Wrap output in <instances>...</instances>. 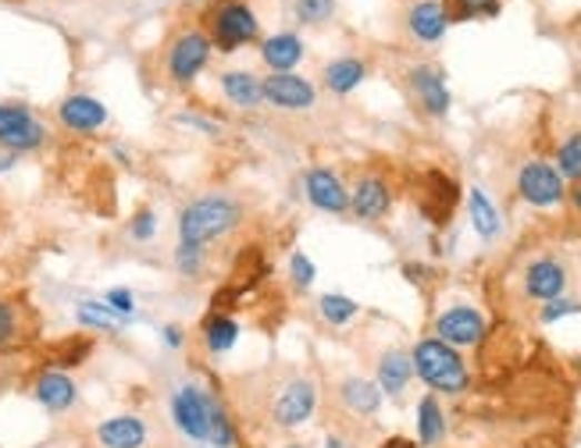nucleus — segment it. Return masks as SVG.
Here are the masks:
<instances>
[{"label":"nucleus","instance_id":"c756f323","mask_svg":"<svg viewBox=\"0 0 581 448\" xmlns=\"http://www.w3.org/2000/svg\"><path fill=\"white\" fill-rule=\"evenodd\" d=\"M450 22H478V19H495L503 11V0H442Z\"/></svg>","mask_w":581,"mask_h":448},{"label":"nucleus","instance_id":"2eb2a0df","mask_svg":"<svg viewBox=\"0 0 581 448\" xmlns=\"http://www.w3.org/2000/svg\"><path fill=\"white\" fill-rule=\"evenodd\" d=\"M111 111L108 103L93 93H68L58 103V125L72 135H93L100 129H108Z\"/></svg>","mask_w":581,"mask_h":448},{"label":"nucleus","instance_id":"58836bf2","mask_svg":"<svg viewBox=\"0 0 581 448\" xmlns=\"http://www.w3.org/2000/svg\"><path fill=\"white\" fill-rule=\"evenodd\" d=\"M161 342H164V346L172 349V353H182L186 342H190V335H186L182 324H164V327H161Z\"/></svg>","mask_w":581,"mask_h":448},{"label":"nucleus","instance_id":"a211bd4d","mask_svg":"<svg viewBox=\"0 0 581 448\" xmlns=\"http://www.w3.org/2000/svg\"><path fill=\"white\" fill-rule=\"evenodd\" d=\"M335 399H339V406H343V409L350 413V417L371 420V417H379V413H382L385 395H382L379 381H371V377H364V374H347V377H339Z\"/></svg>","mask_w":581,"mask_h":448},{"label":"nucleus","instance_id":"5701e85b","mask_svg":"<svg viewBox=\"0 0 581 448\" xmlns=\"http://www.w3.org/2000/svg\"><path fill=\"white\" fill-rule=\"evenodd\" d=\"M368 61L357 58V54H343V58H332L329 64L321 68V85L329 90L332 96H350L353 90H361V82L368 79Z\"/></svg>","mask_w":581,"mask_h":448},{"label":"nucleus","instance_id":"412c9836","mask_svg":"<svg viewBox=\"0 0 581 448\" xmlns=\"http://www.w3.org/2000/svg\"><path fill=\"white\" fill-rule=\"evenodd\" d=\"M403 26H407L410 40L414 43L432 47V43H439L442 37H447L453 22H450L447 8H442V0H418V4L407 11Z\"/></svg>","mask_w":581,"mask_h":448},{"label":"nucleus","instance_id":"bb28decb","mask_svg":"<svg viewBox=\"0 0 581 448\" xmlns=\"http://www.w3.org/2000/svg\"><path fill=\"white\" fill-rule=\"evenodd\" d=\"M468 214H471V228H474L478 238H485V243L500 238L503 217H500V211H495V203L489 200V193H485L482 185H471L468 189Z\"/></svg>","mask_w":581,"mask_h":448},{"label":"nucleus","instance_id":"9d476101","mask_svg":"<svg viewBox=\"0 0 581 448\" xmlns=\"http://www.w3.org/2000/svg\"><path fill=\"white\" fill-rule=\"evenodd\" d=\"M264 108L279 114H307L318 108V85L300 72H268L264 75Z\"/></svg>","mask_w":581,"mask_h":448},{"label":"nucleus","instance_id":"ddd939ff","mask_svg":"<svg viewBox=\"0 0 581 448\" xmlns=\"http://www.w3.org/2000/svg\"><path fill=\"white\" fill-rule=\"evenodd\" d=\"M303 196L321 214H332V217L350 214V185L343 182L339 171L324 167V164H314L303 175Z\"/></svg>","mask_w":581,"mask_h":448},{"label":"nucleus","instance_id":"f3484780","mask_svg":"<svg viewBox=\"0 0 581 448\" xmlns=\"http://www.w3.org/2000/svg\"><path fill=\"white\" fill-rule=\"evenodd\" d=\"M97 448H147L150 445V424L140 413H114L93 427Z\"/></svg>","mask_w":581,"mask_h":448},{"label":"nucleus","instance_id":"37998d69","mask_svg":"<svg viewBox=\"0 0 581 448\" xmlns=\"http://www.w3.org/2000/svg\"><path fill=\"white\" fill-rule=\"evenodd\" d=\"M568 200H571V206L581 214V182L578 185H571V193H568Z\"/></svg>","mask_w":581,"mask_h":448},{"label":"nucleus","instance_id":"f03ea898","mask_svg":"<svg viewBox=\"0 0 581 448\" xmlns=\"http://www.w3.org/2000/svg\"><path fill=\"white\" fill-rule=\"evenodd\" d=\"M410 364H414V377L432 388L435 395H450V399H460L468 388H471V367L468 359L460 356V349L439 342L435 335L414 342L410 349Z\"/></svg>","mask_w":581,"mask_h":448},{"label":"nucleus","instance_id":"39448f33","mask_svg":"<svg viewBox=\"0 0 581 448\" xmlns=\"http://www.w3.org/2000/svg\"><path fill=\"white\" fill-rule=\"evenodd\" d=\"M214 47L203 29H179L164 47V79L176 90H190V85L203 75V68L211 64Z\"/></svg>","mask_w":581,"mask_h":448},{"label":"nucleus","instance_id":"c03bdc74","mask_svg":"<svg viewBox=\"0 0 581 448\" xmlns=\"http://www.w3.org/2000/svg\"><path fill=\"white\" fill-rule=\"evenodd\" d=\"M324 448H343V438H335V435H329V441H324Z\"/></svg>","mask_w":581,"mask_h":448},{"label":"nucleus","instance_id":"ea45409f","mask_svg":"<svg viewBox=\"0 0 581 448\" xmlns=\"http://www.w3.org/2000/svg\"><path fill=\"white\" fill-rule=\"evenodd\" d=\"M176 122L186 125V129H197L200 135H221V125L211 122V118H200V114H179Z\"/></svg>","mask_w":581,"mask_h":448},{"label":"nucleus","instance_id":"4be33fe9","mask_svg":"<svg viewBox=\"0 0 581 448\" xmlns=\"http://www.w3.org/2000/svg\"><path fill=\"white\" fill-rule=\"evenodd\" d=\"M414 430H418V448H439L450 435V417L447 409H442L439 395L435 391H424L418 399V409H414Z\"/></svg>","mask_w":581,"mask_h":448},{"label":"nucleus","instance_id":"79ce46f5","mask_svg":"<svg viewBox=\"0 0 581 448\" xmlns=\"http://www.w3.org/2000/svg\"><path fill=\"white\" fill-rule=\"evenodd\" d=\"M379 448H418V441H414V438H403V435H392V438H385Z\"/></svg>","mask_w":581,"mask_h":448},{"label":"nucleus","instance_id":"6e6552de","mask_svg":"<svg viewBox=\"0 0 581 448\" xmlns=\"http://www.w3.org/2000/svg\"><path fill=\"white\" fill-rule=\"evenodd\" d=\"M518 196L521 203L535 206V211H553V206L568 203V182L560 179V171L553 167V161L532 157L518 167Z\"/></svg>","mask_w":581,"mask_h":448},{"label":"nucleus","instance_id":"393cba45","mask_svg":"<svg viewBox=\"0 0 581 448\" xmlns=\"http://www.w3.org/2000/svg\"><path fill=\"white\" fill-rule=\"evenodd\" d=\"M239 335H243V327L232 314H218L211 309L208 317H203V327H200V342L208 356H229L236 346H239Z\"/></svg>","mask_w":581,"mask_h":448},{"label":"nucleus","instance_id":"aec40b11","mask_svg":"<svg viewBox=\"0 0 581 448\" xmlns=\"http://www.w3.org/2000/svg\"><path fill=\"white\" fill-rule=\"evenodd\" d=\"M374 381H379L385 399H403V391L414 381V364H410V349L389 346L374 359Z\"/></svg>","mask_w":581,"mask_h":448},{"label":"nucleus","instance_id":"4c0bfd02","mask_svg":"<svg viewBox=\"0 0 581 448\" xmlns=\"http://www.w3.org/2000/svg\"><path fill=\"white\" fill-rule=\"evenodd\" d=\"M574 314H581V303H578V299H568V296L550 299V303L539 306V320H542V324H557V320H563V317H574Z\"/></svg>","mask_w":581,"mask_h":448},{"label":"nucleus","instance_id":"72a5a7b5","mask_svg":"<svg viewBox=\"0 0 581 448\" xmlns=\"http://www.w3.org/2000/svg\"><path fill=\"white\" fill-rule=\"evenodd\" d=\"M286 271H289V285H293L297 292H311L314 282H318V267H314V261H311V256H307L303 250L289 253Z\"/></svg>","mask_w":581,"mask_h":448},{"label":"nucleus","instance_id":"a878e982","mask_svg":"<svg viewBox=\"0 0 581 448\" xmlns=\"http://www.w3.org/2000/svg\"><path fill=\"white\" fill-rule=\"evenodd\" d=\"M76 324L82 332H93V335H122L129 320H122L104 299H82L76 303Z\"/></svg>","mask_w":581,"mask_h":448},{"label":"nucleus","instance_id":"20e7f679","mask_svg":"<svg viewBox=\"0 0 581 448\" xmlns=\"http://www.w3.org/2000/svg\"><path fill=\"white\" fill-rule=\"evenodd\" d=\"M321 403L318 381L307 374H289L282 381L271 388V399L264 406V417L276 430H300L314 420Z\"/></svg>","mask_w":581,"mask_h":448},{"label":"nucleus","instance_id":"f8f14e48","mask_svg":"<svg viewBox=\"0 0 581 448\" xmlns=\"http://www.w3.org/2000/svg\"><path fill=\"white\" fill-rule=\"evenodd\" d=\"M407 93L424 118H447L453 108V93L447 85V72L439 64H414L407 72Z\"/></svg>","mask_w":581,"mask_h":448},{"label":"nucleus","instance_id":"e433bc0d","mask_svg":"<svg viewBox=\"0 0 581 448\" xmlns=\"http://www.w3.org/2000/svg\"><path fill=\"white\" fill-rule=\"evenodd\" d=\"M104 303H108L122 320H129V324L136 320V292H132V288H126V285L108 288V292H104Z\"/></svg>","mask_w":581,"mask_h":448},{"label":"nucleus","instance_id":"a18cd8bd","mask_svg":"<svg viewBox=\"0 0 581 448\" xmlns=\"http://www.w3.org/2000/svg\"><path fill=\"white\" fill-rule=\"evenodd\" d=\"M282 448H307L303 441H289V445H282Z\"/></svg>","mask_w":581,"mask_h":448},{"label":"nucleus","instance_id":"9b49d317","mask_svg":"<svg viewBox=\"0 0 581 448\" xmlns=\"http://www.w3.org/2000/svg\"><path fill=\"white\" fill-rule=\"evenodd\" d=\"M32 403H37L47 417H68V413H76L79 403H82V391H79V381L68 370L61 367H47L32 377Z\"/></svg>","mask_w":581,"mask_h":448},{"label":"nucleus","instance_id":"f704fd0d","mask_svg":"<svg viewBox=\"0 0 581 448\" xmlns=\"http://www.w3.org/2000/svg\"><path fill=\"white\" fill-rule=\"evenodd\" d=\"M126 235L140 246L158 238V214H153V206H140V211H132V217L126 224Z\"/></svg>","mask_w":581,"mask_h":448},{"label":"nucleus","instance_id":"a19ab883","mask_svg":"<svg viewBox=\"0 0 581 448\" xmlns=\"http://www.w3.org/2000/svg\"><path fill=\"white\" fill-rule=\"evenodd\" d=\"M19 153H8V150H0V179H4V175H11V171L14 167H19Z\"/></svg>","mask_w":581,"mask_h":448},{"label":"nucleus","instance_id":"c9c22d12","mask_svg":"<svg viewBox=\"0 0 581 448\" xmlns=\"http://www.w3.org/2000/svg\"><path fill=\"white\" fill-rule=\"evenodd\" d=\"M293 14L300 26H324L335 14V0H297Z\"/></svg>","mask_w":581,"mask_h":448},{"label":"nucleus","instance_id":"4468645a","mask_svg":"<svg viewBox=\"0 0 581 448\" xmlns=\"http://www.w3.org/2000/svg\"><path fill=\"white\" fill-rule=\"evenodd\" d=\"M568 282H571L568 264L553 253L535 256V261L521 271V292H524V299H532V303L560 299L563 292H568Z\"/></svg>","mask_w":581,"mask_h":448},{"label":"nucleus","instance_id":"cd10ccee","mask_svg":"<svg viewBox=\"0 0 581 448\" xmlns=\"http://www.w3.org/2000/svg\"><path fill=\"white\" fill-rule=\"evenodd\" d=\"M318 317L329 327H347L361 317V303L343 296V292H324V296L318 299Z\"/></svg>","mask_w":581,"mask_h":448},{"label":"nucleus","instance_id":"dca6fc26","mask_svg":"<svg viewBox=\"0 0 581 448\" xmlns=\"http://www.w3.org/2000/svg\"><path fill=\"white\" fill-rule=\"evenodd\" d=\"M392 185L379 175V171H368L353 185H350V214L364 224H379L392 211Z\"/></svg>","mask_w":581,"mask_h":448},{"label":"nucleus","instance_id":"6ab92c4d","mask_svg":"<svg viewBox=\"0 0 581 448\" xmlns=\"http://www.w3.org/2000/svg\"><path fill=\"white\" fill-rule=\"evenodd\" d=\"M221 96H226L236 111H261L264 108V79L250 68H226L218 75Z\"/></svg>","mask_w":581,"mask_h":448},{"label":"nucleus","instance_id":"c85d7f7f","mask_svg":"<svg viewBox=\"0 0 581 448\" xmlns=\"http://www.w3.org/2000/svg\"><path fill=\"white\" fill-rule=\"evenodd\" d=\"M211 448H239V424L232 417V409L214 395L211 403V430H208Z\"/></svg>","mask_w":581,"mask_h":448},{"label":"nucleus","instance_id":"49530a36","mask_svg":"<svg viewBox=\"0 0 581 448\" xmlns=\"http://www.w3.org/2000/svg\"><path fill=\"white\" fill-rule=\"evenodd\" d=\"M37 448H58V445H37Z\"/></svg>","mask_w":581,"mask_h":448},{"label":"nucleus","instance_id":"b1692460","mask_svg":"<svg viewBox=\"0 0 581 448\" xmlns=\"http://www.w3.org/2000/svg\"><path fill=\"white\" fill-rule=\"evenodd\" d=\"M261 61L268 72H297V64L303 61L307 47L297 32H276V37H264L261 40Z\"/></svg>","mask_w":581,"mask_h":448},{"label":"nucleus","instance_id":"0eeeda50","mask_svg":"<svg viewBox=\"0 0 581 448\" xmlns=\"http://www.w3.org/2000/svg\"><path fill=\"white\" fill-rule=\"evenodd\" d=\"M211 403L214 391H208L197 381H182L172 399H168V417H172V427L186 441L193 445H208V430H211Z\"/></svg>","mask_w":581,"mask_h":448},{"label":"nucleus","instance_id":"7c9ffc66","mask_svg":"<svg viewBox=\"0 0 581 448\" xmlns=\"http://www.w3.org/2000/svg\"><path fill=\"white\" fill-rule=\"evenodd\" d=\"M553 167L560 171V179H563V182H571V185L581 182V129L571 132L568 140H563V143L557 146Z\"/></svg>","mask_w":581,"mask_h":448},{"label":"nucleus","instance_id":"de8ad7c7","mask_svg":"<svg viewBox=\"0 0 581 448\" xmlns=\"http://www.w3.org/2000/svg\"><path fill=\"white\" fill-rule=\"evenodd\" d=\"M197 448H211V445H197Z\"/></svg>","mask_w":581,"mask_h":448},{"label":"nucleus","instance_id":"f257e3e1","mask_svg":"<svg viewBox=\"0 0 581 448\" xmlns=\"http://www.w3.org/2000/svg\"><path fill=\"white\" fill-rule=\"evenodd\" d=\"M247 206L229 193H208L197 196L193 203H186L179 211L176 232L182 246H200L208 250L214 243H226L232 232L243 228Z\"/></svg>","mask_w":581,"mask_h":448},{"label":"nucleus","instance_id":"423d86ee","mask_svg":"<svg viewBox=\"0 0 581 448\" xmlns=\"http://www.w3.org/2000/svg\"><path fill=\"white\" fill-rule=\"evenodd\" d=\"M50 146V125L19 100H0V150L8 153H40Z\"/></svg>","mask_w":581,"mask_h":448},{"label":"nucleus","instance_id":"473e14b6","mask_svg":"<svg viewBox=\"0 0 581 448\" xmlns=\"http://www.w3.org/2000/svg\"><path fill=\"white\" fill-rule=\"evenodd\" d=\"M172 264H176V274L186 282H200L203 278V271H208V250H200V246H176L172 253Z\"/></svg>","mask_w":581,"mask_h":448},{"label":"nucleus","instance_id":"7ed1b4c3","mask_svg":"<svg viewBox=\"0 0 581 448\" xmlns=\"http://www.w3.org/2000/svg\"><path fill=\"white\" fill-rule=\"evenodd\" d=\"M203 32L218 54H236L239 47L261 43V19L247 0H214L203 14Z\"/></svg>","mask_w":581,"mask_h":448},{"label":"nucleus","instance_id":"1a4fd4ad","mask_svg":"<svg viewBox=\"0 0 581 448\" xmlns=\"http://www.w3.org/2000/svg\"><path fill=\"white\" fill-rule=\"evenodd\" d=\"M432 335L439 338V342H447V346H453V349H474V346H482L485 342V335H489V320H485V314L478 306H471V303H453V306H447L442 314L435 317V324H432Z\"/></svg>","mask_w":581,"mask_h":448},{"label":"nucleus","instance_id":"2f4dec72","mask_svg":"<svg viewBox=\"0 0 581 448\" xmlns=\"http://www.w3.org/2000/svg\"><path fill=\"white\" fill-rule=\"evenodd\" d=\"M22 335H26V324H22V306L0 296V349L19 346Z\"/></svg>","mask_w":581,"mask_h":448}]
</instances>
